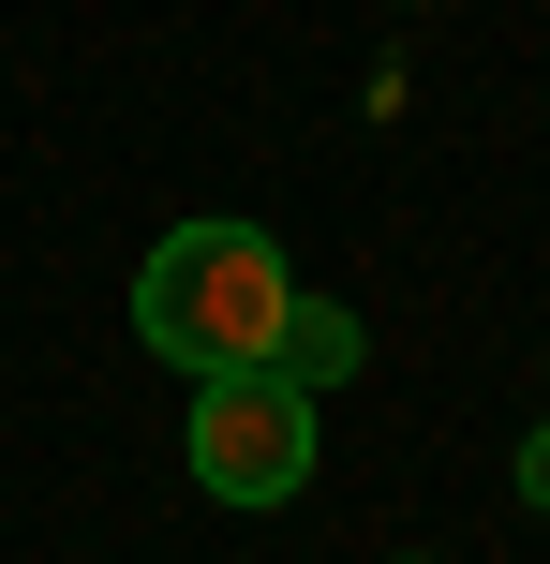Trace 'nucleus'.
I'll use <instances>...</instances> for the list:
<instances>
[{
	"mask_svg": "<svg viewBox=\"0 0 550 564\" xmlns=\"http://www.w3.org/2000/svg\"><path fill=\"white\" fill-rule=\"evenodd\" d=\"M357 357H373V341H357V312H343V297H298V312H283V341H268V371H283V387H343Z\"/></svg>",
	"mask_w": 550,
	"mask_h": 564,
	"instance_id": "obj_3",
	"label": "nucleus"
},
{
	"mask_svg": "<svg viewBox=\"0 0 550 564\" xmlns=\"http://www.w3.org/2000/svg\"><path fill=\"white\" fill-rule=\"evenodd\" d=\"M417 564H432V550H417Z\"/></svg>",
	"mask_w": 550,
	"mask_h": 564,
	"instance_id": "obj_5",
	"label": "nucleus"
},
{
	"mask_svg": "<svg viewBox=\"0 0 550 564\" xmlns=\"http://www.w3.org/2000/svg\"><path fill=\"white\" fill-rule=\"evenodd\" d=\"M283 312H298V268H283V238L268 224H179L164 253L134 268V341L164 371H268V341H283Z\"/></svg>",
	"mask_w": 550,
	"mask_h": 564,
	"instance_id": "obj_1",
	"label": "nucleus"
},
{
	"mask_svg": "<svg viewBox=\"0 0 550 564\" xmlns=\"http://www.w3.org/2000/svg\"><path fill=\"white\" fill-rule=\"evenodd\" d=\"M521 506L550 520V416H536V446H521Z\"/></svg>",
	"mask_w": 550,
	"mask_h": 564,
	"instance_id": "obj_4",
	"label": "nucleus"
},
{
	"mask_svg": "<svg viewBox=\"0 0 550 564\" xmlns=\"http://www.w3.org/2000/svg\"><path fill=\"white\" fill-rule=\"evenodd\" d=\"M194 490L208 506H298V490H313V387H283V371H208L194 387Z\"/></svg>",
	"mask_w": 550,
	"mask_h": 564,
	"instance_id": "obj_2",
	"label": "nucleus"
}]
</instances>
